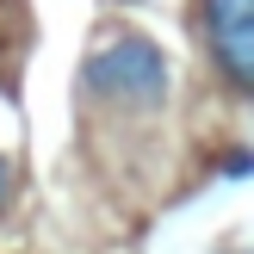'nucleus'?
Listing matches in <instances>:
<instances>
[{"mask_svg":"<svg viewBox=\"0 0 254 254\" xmlns=\"http://www.w3.org/2000/svg\"><path fill=\"white\" fill-rule=\"evenodd\" d=\"M81 81L93 87L99 99H112V106H130V112H149L168 99V56H161L149 37L124 31L112 37L106 50H93L81 68Z\"/></svg>","mask_w":254,"mask_h":254,"instance_id":"obj_1","label":"nucleus"},{"mask_svg":"<svg viewBox=\"0 0 254 254\" xmlns=\"http://www.w3.org/2000/svg\"><path fill=\"white\" fill-rule=\"evenodd\" d=\"M205 44L223 81L236 93H254V0H205Z\"/></svg>","mask_w":254,"mask_h":254,"instance_id":"obj_2","label":"nucleus"},{"mask_svg":"<svg viewBox=\"0 0 254 254\" xmlns=\"http://www.w3.org/2000/svg\"><path fill=\"white\" fill-rule=\"evenodd\" d=\"M248 168H254V161H248V149H236V155H230V161H223V174H230V180H242V174H248Z\"/></svg>","mask_w":254,"mask_h":254,"instance_id":"obj_4","label":"nucleus"},{"mask_svg":"<svg viewBox=\"0 0 254 254\" xmlns=\"http://www.w3.org/2000/svg\"><path fill=\"white\" fill-rule=\"evenodd\" d=\"M118 6H143V0H118Z\"/></svg>","mask_w":254,"mask_h":254,"instance_id":"obj_5","label":"nucleus"},{"mask_svg":"<svg viewBox=\"0 0 254 254\" xmlns=\"http://www.w3.org/2000/svg\"><path fill=\"white\" fill-rule=\"evenodd\" d=\"M6 205H12V161L0 155V211H6Z\"/></svg>","mask_w":254,"mask_h":254,"instance_id":"obj_3","label":"nucleus"}]
</instances>
